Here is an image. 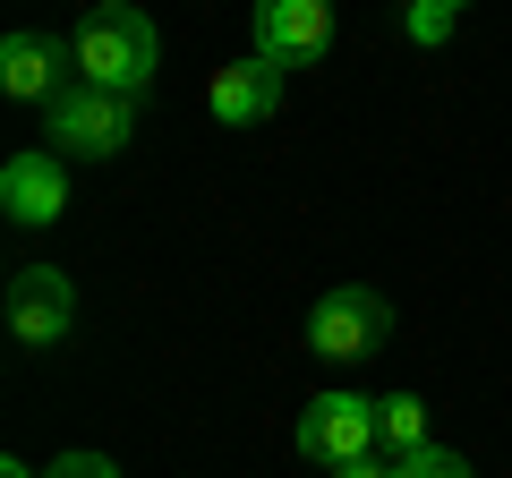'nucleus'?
I'll return each instance as SVG.
<instances>
[{
  "label": "nucleus",
  "instance_id": "11",
  "mask_svg": "<svg viewBox=\"0 0 512 478\" xmlns=\"http://www.w3.org/2000/svg\"><path fill=\"white\" fill-rule=\"evenodd\" d=\"M393 478H478L461 453H444V444H419V453H402L393 461Z\"/></svg>",
  "mask_w": 512,
  "mask_h": 478
},
{
  "label": "nucleus",
  "instance_id": "14",
  "mask_svg": "<svg viewBox=\"0 0 512 478\" xmlns=\"http://www.w3.org/2000/svg\"><path fill=\"white\" fill-rule=\"evenodd\" d=\"M325 478H393V453H359V461H342V470H325Z\"/></svg>",
  "mask_w": 512,
  "mask_h": 478
},
{
  "label": "nucleus",
  "instance_id": "10",
  "mask_svg": "<svg viewBox=\"0 0 512 478\" xmlns=\"http://www.w3.org/2000/svg\"><path fill=\"white\" fill-rule=\"evenodd\" d=\"M419 444H427V402L419 393H384L376 402V453L402 461V453H419Z\"/></svg>",
  "mask_w": 512,
  "mask_h": 478
},
{
  "label": "nucleus",
  "instance_id": "3",
  "mask_svg": "<svg viewBox=\"0 0 512 478\" xmlns=\"http://www.w3.org/2000/svg\"><path fill=\"white\" fill-rule=\"evenodd\" d=\"M384 333H393V308H384V291H367V282H333L308 308V350L316 359H367Z\"/></svg>",
  "mask_w": 512,
  "mask_h": 478
},
{
  "label": "nucleus",
  "instance_id": "6",
  "mask_svg": "<svg viewBox=\"0 0 512 478\" xmlns=\"http://www.w3.org/2000/svg\"><path fill=\"white\" fill-rule=\"evenodd\" d=\"M256 52L282 69H308L333 52V0H256Z\"/></svg>",
  "mask_w": 512,
  "mask_h": 478
},
{
  "label": "nucleus",
  "instance_id": "4",
  "mask_svg": "<svg viewBox=\"0 0 512 478\" xmlns=\"http://www.w3.org/2000/svg\"><path fill=\"white\" fill-rule=\"evenodd\" d=\"M299 453H308L316 470H342V461L376 453V402H367V393H316V402L299 410Z\"/></svg>",
  "mask_w": 512,
  "mask_h": 478
},
{
  "label": "nucleus",
  "instance_id": "2",
  "mask_svg": "<svg viewBox=\"0 0 512 478\" xmlns=\"http://www.w3.org/2000/svg\"><path fill=\"white\" fill-rule=\"evenodd\" d=\"M43 137H52V154H69V163H103V154H120L128 137H137V94H111V86L69 77V86L43 103Z\"/></svg>",
  "mask_w": 512,
  "mask_h": 478
},
{
  "label": "nucleus",
  "instance_id": "5",
  "mask_svg": "<svg viewBox=\"0 0 512 478\" xmlns=\"http://www.w3.org/2000/svg\"><path fill=\"white\" fill-rule=\"evenodd\" d=\"M0 308H9V333H18L26 350L69 342V325H77V291H69V274H60V265H18Z\"/></svg>",
  "mask_w": 512,
  "mask_h": 478
},
{
  "label": "nucleus",
  "instance_id": "9",
  "mask_svg": "<svg viewBox=\"0 0 512 478\" xmlns=\"http://www.w3.org/2000/svg\"><path fill=\"white\" fill-rule=\"evenodd\" d=\"M60 60H69V43H52V35H0V86L18 94V103H52L60 94Z\"/></svg>",
  "mask_w": 512,
  "mask_h": 478
},
{
  "label": "nucleus",
  "instance_id": "16",
  "mask_svg": "<svg viewBox=\"0 0 512 478\" xmlns=\"http://www.w3.org/2000/svg\"><path fill=\"white\" fill-rule=\"evenodd\" d=\"M461 9H470V0H461Z\"/></svg>",
  "mask_w": 512,
  "mask_h": 478
},
{
  "label": "nucleus",
  "instance_id": "12",
  "mask_svg": "<svg viewBox=\"0 0 512 478\" xmlns=\"http://www.w3.org/2000/svg\"><path fill=\"white\" fill-rule=\"evenodd\" d=\"M410 43H444V35H453V26H461V0H410Z\"/></svg>",
  "mask_w": 512,
  "mask_h": 478
},
{
  "label": "nucleus",
  "instance_id": "15",
  "mask_svg": "<svg viewBox=\"0 0 512 478\" xmlns=\"http://www.w3.org/2000/svg\"><path fill=\"white\" fill-rule=\"evenodd\" d=\"M0 478H43V470H26V461H18V453H9V461H0Z\"/></svg>",
  "mask_w": 512,
  "mask_h": 478
},
{
  "label": "nucleus",
  "instance_id": "13",
  "mask_svg": "<svg viewBox=\"0 0 512 478\" xmlns=\"http://www.w3.org/2000/svg\"><path fill=\"white\" fill-rule=\"evenodd\" d=\"M43 478H120V461H103V453H60Z\"/></svg>",
  "mask_w": 512,
  "mask_h": 478
},
{
  "label": "nucleus",
  "instance_id": "1",
  "mask_svg": "<svg viewBox=\"0 0 512 478\" xmlns=\"http://www.w3.org/2000/svg\"><path fill=\"white\" fill-rule=\"evenodd\" d=\"M69 69L86 86H111V94H146L154 69H163V43H154V18L146 9H128V0H103L86 9L69 35Z\"/></svg>",
  "mask_w": 512,
  "mask_h": 478
},
{
  "label": "nucleus",
  "instance_id": "8",
  "mask_svg": "<svg viewBox=\"0 0 512 478\" xmlns=\"http://www.w3.org/2000/svg\"><path fill=\"white\" fill-rule=\"evenodd\" d=\"M214 120L222 129H256V120H274L282 111V60H265V52H248V60H231V69H214Z\"/></svg>",
  "mask_w": 512,
  "mask_h": 478
},
{
  "label": "nucleus",
  "instance_id": "7",
  "mask_svg": "<svg viewBox=\"0 0 512 478\" xmlns=\"http://www.w3.org/2000/svg\"><path fill=\"white\" fill-rule=\"evenodd\" d=\"M69 154H52V146H26V154H9L0 163V205H9V222H60L69 214Z\"/></svg>",
  "mask_w": 512,
  "mask_h": 478
}]
</instances>
